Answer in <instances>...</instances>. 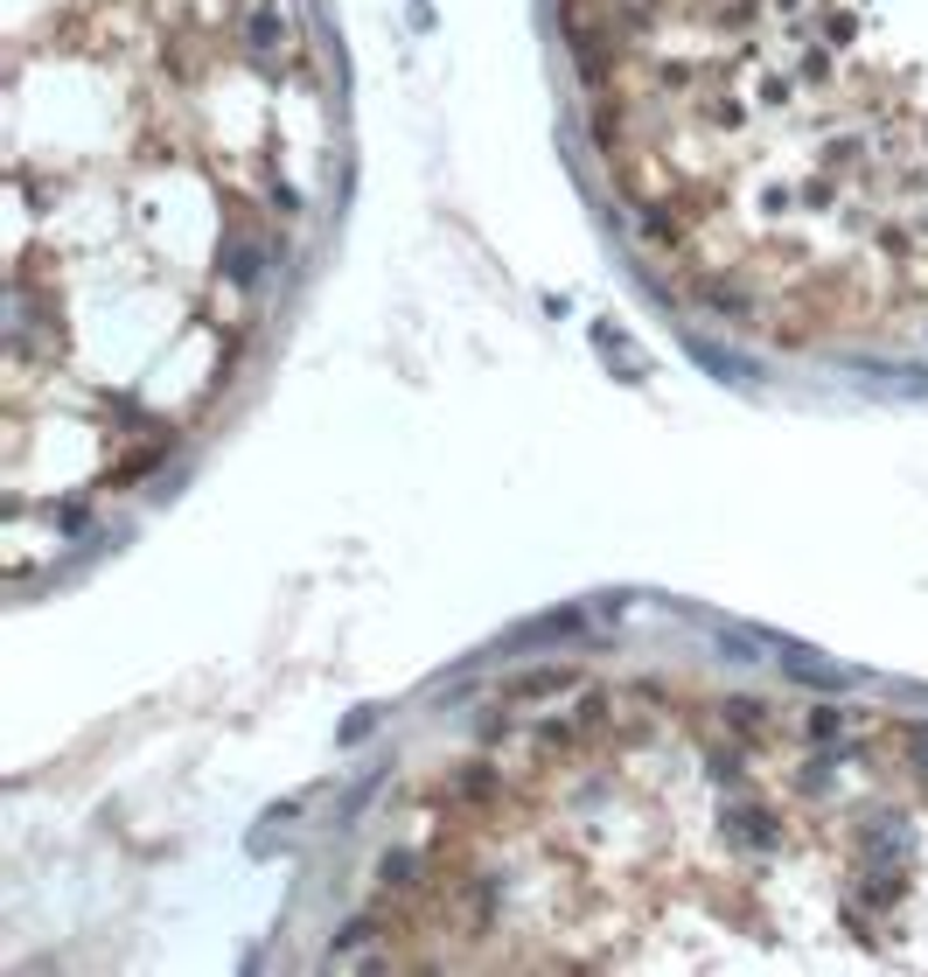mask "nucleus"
<instances>
[{"mask_svg":"<svg viewBox=\"0 0 928 977\" xmlns=\"http://www.w3.org/2000/svg\"><path fill=\"white\" fill-rule=\"evenodd\" d=\"M496 796H503V775L489 769V761H468V769H454L440 789H433V803L454 810V817H461V810H489Z\"/></svg>","mask_w":928,"mask_h":977,"instance_id":"f257e3e1","label":"nucleus"},{"mask_svg":"<svg viewBox=\"0 0 928 977\" xmlns=\"http://www.w3.org/2000/svg\"><path fill=\"white\" fill-rule=\"evenodd\" d=\"M726 838L747 845V852H768V845H782V817L761 810V803H733L726 810Z\"/></svg>","mask_w":928,"mask_h":977,"instance_id":"f03ea898","label":"nucleus"},{"mask_svg":"<svg viewBox=\"0 0 928 977\" xmlns=\"http://www.w3.org/2000/svg\"><path fill=\"white\" fill-rule=\"evenodd\" d=\"M573 670L565 663H538V670H517V678H503V705H530V698H559V692H573Z\"/></svg>","mask_w":928,"mask_h":977,"instance_id":"7ed1b4c3","label":"nucleus"},{"mask_svg":"<svg viewBox=\"0 0 928 977\" xmlns=\"http://www.w3.org/2000/svg\"><path fill=\"white\" fill-rule=\"evenodd\" d=\"M224 280H238V286H252V280H259V245L244 238V231L224 238Z\"/></svg>","mask_w":928,"mask_h":977,"instance_id":"20e7f679","label":"nucleus"},{"mask_svg":"<svg viewBox=\"0 0 928 977\" xmlns=\"http://www.w3.org/2000/svg\"><path fill=\"white\" fill-rule=\"evenodd\" d=\"M698 300H706V308H719V315H747L754 308V300H747V286L741 280H698Z\"/></svg>","mask_w":928,"mask_h":977,"instance_id":"39448f33","label":"nucleus"},{"mask_svg":"<svg viewBox=\"0 0 928 977\" xmlns=\"http://www.w3.org/2000/svg\"><path fill=\"white\" fill-rule=\"evenodd\" d=\"M719 726H733L741 740H761L768 734V713L754 698H726V705H719Z\"/></svg>","mask_w":928,"mask_h":977,"instance_id":"423d86ee","label":"nucleus"},{"mask_svg":"<svg viewBox=\"0 0 928 977\" xmlns=\"http://www.w3.org/2000/svg\"><path fill=\"white\" fill-rule=\"evenodd\" d=\"M154 462H161V440H154V447H140V454H126V462L112 468V482H133V475H147Z\"/></svg>","mask_w":928,"mask_h":977,"instance_id":"0eeeda50","label":"nucleus"},{"mask_svg":"<svg viewBox=\"0 0 928 977\" xmlns=\"http://www.w3.org/2000/svg\"><path fill=\"white\" fill-rule=\"evenodd\" d=\"M845 705H817V713H810V734H817V740H830V734H845Z\"/></svg>","mask_w":928,"mask_h":977,"instance_id":"6e6552de","label":"nucleus"},{"mask_svg":"<svg viewBox=\"0 0 928 977\" xmlns=\"http://www.w3.org/2000/svg\"><path fill=\"white\" fill-rule=\"evenodd\" d=\"M252 43H259V49H273V43H287V29H279L273 14H252Z\"/></svg>","mask_w":928,"mask_h":977,"instance_id":"1a4fd4ad","label":"nucleus"}]
</instances>
